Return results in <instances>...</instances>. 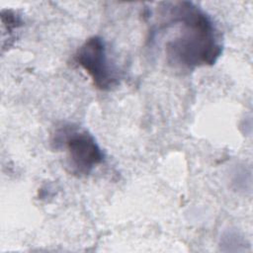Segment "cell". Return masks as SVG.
<instances>
[{
	"instance_id": "3",
	"label": "cell",
	"mask_w": 253,
	"mask_h": 253,
	"mask_svg": "<svg viewBox=\"0 0 253 253\" xmlns=\"http://www.w3.org/2000/svg\"><path fill=\"white\" fill-rule=\"evenodd\" d=\"M74 61L99 90L108 91L118 84L117 71L108 57L106 43L101 37L88 38L74 54Z\"/></svg>"
},
{
	"instance_id": "2",
	"label": "cell",
	"mask_w": 253,
	"mask_h": 253,
	"mask_svg": "<svg viewBox=\"0 0 253 253\" xmlns=\"http://www.w3.org/2000/svg\"><path fill=\"white\" fill-rule=\"evenodd\" d=\"M54 149L65 150L67 171L77 177L89 175L104 160V153L93 134L73 125H64L52 134Z\"/></svg>"
},
{
	"instance_id": "1",
	"label": "cell",
	"mask_w": 253,
	"mask_h": 253,
	"mask_svg": "<svg viewBox=\"0 0 253 253\" xmlns=\"http://www.w3.org/2000/svg\"><path fill=\"white\" fill-rule=\"evenodd\" d=\"M164 28L172 30L164 52L166 61L174 68L194 70L211 66L222 53L220 34L212 18L193 2L167 3Z\"/></svg>"
}]
</instances>
